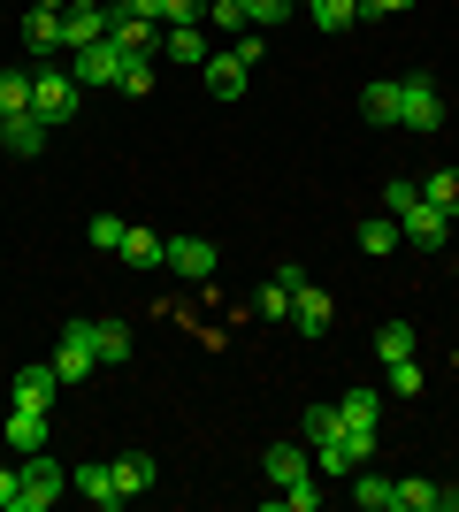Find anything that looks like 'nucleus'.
I'll return each mask as SVG.
<instances>
[{
  "instance_id": "nucleus-13",
  "label": "nucleus",
  "mask_w": 459,
  "mask_h": 512,
  "mask_svg": "<svg viewBox=\"0 0 459 512\" xmlns=\"http://www.w3.org/2000/svg\"><path fill=\"white\" fill-rule=\"evenodd\" d=\"M46 130H54V123H39V115H0V146L16 153V161H39V153H46Z\"/></svg>"
},
{
  "instance_id": "nucleus-14",
  "label": "nucleus",
  "mask_w": 459,
  "mask_h": 512,
  "mask_svg": "<svg viewBox=\"0 0 459 512\" xmlns=\"http://www.w3.org/2000/svg\"><path fill=\"white\" fill-rule=\"evenodd\" d=\"M329 321H337L329 291H314V283H306V291H291V329H299V337H329Z\"/></svg>"
},
{
  "instance_id": "nucleus-1",
  "label": "nucleus",
  "mask_w": 459,
  "mask_h": 512,
  "mask_svg": "<svg viewBox=\"0 0 459 512\" xmlns=\"http://www.w3.org/2000/svg\"><path fill=\"white\" fill-rule=\"evenodd\" d=\"M77 100H85V85H77L69 69H54V62L31 69V115H39V123H69Z\"/></svg>"
},
{
  "instance_id": "nucleus-37",
  "label": "nucleus",
  "mask_w": 459,
  "mask_h": 512,
  "mask_svg": "<svg viewBox=\"0 0 459 512\" xmlns=\"http://www.w3.org/2000/svg\"><path fill=\"white\" fill-rule=\"evenodd\" d=\"M414 199H421V184H414V176H398V184H383V214H406Z\"/></svg>"
},
{
  "instance_id": "nucleus-24",
  "label": "nucleus",
  "mask_w": 459,
  "mask_h": 512,
  "mask_svg": "<svg viewBox=\"0 0 459 512\" xmlns=\"http://www.w3.org/2000/svg\"><path fill=\"white\" fill-rule=\"evenodd\" d=\"M123 260H131V268H169V237H161V230H138V222H131Z\"/></svg>"
},
{
  "instance_id": "nucleus-40",
  "label": "nucleus",
  "mask_w": 459,
  "mask_h": 512,
  "mask_svg": "<svg viewBox=\"0 0 459 512\" xmlns=\"http://www.w3.org/2000/svg\"><path fill=\"white\" fill-rule=\"evenodd\" d=\"M276 505H291V512H314V505H322V490H314V482H299V490H284Z\"/></svg>"
},
{
  "instance_id": "nucleus-7",
  "label": "nucleus",
  "mask_w": 459,
  "mask_h": 512,
  "mask_svg": "<svg viewBox=\"0 0 459 512\" xmlns=\"http://www.w3.org/2000/svg\"><path fill=\"white\" fill-rule=\"evenodd\" d=\"M54 375H62V383H85V375H100V360H92V337H85V314L62 321V344H54Z\"/></svg>"
},
{
  "instance_id": "nucleus-21",
  "label": "nucleus",
  "mask_w": 459,
  "mask_h": 512,
  "mask_svg": "<svg viewBox=\"0 0 459 512\" xmlns=\"http://www.w3.org/2000/svg\"><path fill=\"white\" fill-rule=\"evenodd\" d=\"M391 497H398V482H391V474L352 467V505H360V512H391Z\"/></svg>"
},
{
  "instance_id": "nucleus-15",
  "label": "nucleus",
  "mask_w": 459,
  "mask_h": 512,
  "mask_svg": "<svg viewBox=\"0 0 459 512\" xmlns=\"http://www.w3.org/2000/svg\"><path fill=\"white\" fill-rule=\"evenodd\" d=\"M161 54L207 69V54H215V46H207V23H161Z\"/></svg>"
},
{
  "instance_id": "nucleus-17",
  "label": "nucleus",
  "mask_w": 459,
  "mask_h": 512,
  "mask_svg": "<svg viewBox=\"0 0 459 512\" xmlns=\"http://www.w3.org/2000/svg\"><path fill=\"white\" fill-rule=\"evenodd\" d=\"M69 490H85V497H92V505H100V512L131 505V490L115 482V467H77V474H69Z\"/></svg>"
},
{
  "instance_id": "nucleus-27",
  "label": "nucleus",
  "mask_w": 459,
  "mask_h": 512,
  "mask_svg": "<svg viewBox=\"0 0 459 512\" xmlns=\"http://www.w3.org/2000/svg\"><path fill=\"white\" fill-rule=\"evenodd\" d=\"M153 62H161V54H131V62H123V77H115V92H123V100H146L153 77H161Z\"/></svg>"
},
{
  "instance_id": "nucleus-2",
  "label": "nucleus",
  "mask_w": 459,
  "mask_h": 512,
  "mask_svg": "<svg viewBox=\"0 0 459 512\" xmlns=\"http://www.w3.org/2000/svg\"><path fill=\"white\" fill-rule=\"evenodd\" d=\"M398 123L406 130H444V85L437 77H398Z\"/></svg>"
},
{
  "instance_id": "nucleus-30",
  "label": "nucleus",
  "mask_w": 459,
  "mask_h": 512,
  "mask_svg": "<svg viewBox=\"0 0 459 512\" xmlns=\"http://www.w3.org/2000/svg\"><path fill=\"white\" fill-rule=\"evenodd\" d=\"M0 115H31V69H0Z\"/></svg>"
},
{
  "instance_id": "nucleus-6",
  "label": "nucleus",
  "mask_w": 459,
  "mask_h": 512,
  "mask_svg": "<svg viewBox=\"0 0 459 512\" xmlns=\"http://www.w3.org/2000/svg\"><path fill=\"white\" fill-rule=\"evenodd\" d=\"M398 237H406L414 253H437L444 237H452V214H444V207H429V199H414V207L398 214Z\"/></svg>"
},
{
  "instance_id": "nucleus-42",
  "label": "nucleus",
  "mask_w": 459,
  "mask_h": 512,
  "mask_svg": "<svg viewBox=\"0 0 459 512\" xmlns=\"http://www.w3.org/2000/svg\"><path fill=\"white\" fill-rule=\"evenodd\" d=\"M444 512H459V490H444Z\"/></svg>"
},
{
  "instance_id": "nucleus-4",
  "label": "nucleus",
  "mask_w": 459,
  "mask_h": 512,
  "mask_svg": "<svg viewBox=\"0 0 459 512\" xmlns=\"http://www.w3.org/2000/svg\"><path fill=\"white\" fill-rule=\"evenodd\" d=\"M62 490H69V467H54L46 451H23V497H16V512H46Z\"/></svg>"
},
{
  "instance_id": "nucleus-43",
  "label": "nucleus",
  "mask_w": 459,
  "mask_h": 512,
  "mask_svg": "<svg viewBox=\"0 0 459 512\" xmlns=\"http://www.w3.org/2000/svg\"><path fill=\"white\" fill-rule=\"evenodd\" d=\"M291 8H314V0H291Z\"/></svg>"
},
{
  "instance_id": "nucleus-16",
  "label": "nucleus",
  "mask_w": 459,
  "mask_h": 512,
  "mask_svg": "<svg viewBox=\"0 0 459 512\" xmlns=\"http://www.w3.org/2000/svg\"><path fill=\"white\" fill-rule=\"evenodd\" d=\"M92 39H108V8H62V54H85Z\"/></svg>"
},
{
  "instance_id": "nucleus-39",
  "label": "nucleus",
  "mask_w": 459,
  "mask_h": 512,
  "mask_svg": "<svg viewBox=\"0 0 459 512\" xmlns=\"http://www.w3.org/2000/svg\"><path fill=\"white\" fill-rule=\"evenodd\" d=\"M16 497H23V467H0V512H16Z\"/></svg>"
},
{
  "instance_id": "nucleus-9",
  "label": "nucleus",
  "mask_w": 459,
  "mask_h": 512,
  "mask_svg": "<svg viewBox=\"0 0 459 512\" xmlns=\"http://www.w3.org/2000/svg\"><path fill=\"white\" fill-rule=\"evenodd\" d=\"M23 46H31V62H54V54H62V8L31 0V8H23Z\"/></svg>"
},
{
  "instance_id": "nucleus-11",
  "label": "nucleus",
  "mask_w": 459,
  "mask_h": 512,
  "mask_svg": "<svg viewBox=\"0 0 459 512\" xmlns=\"http://www.w3.org/2000/svg\"><path fill=\"white\" fill-rule=\"evenodd\" d=\"M8 398H16V406H46V413H54V398H62V375H54V360H46V367H16Z\"/></svg>"
},
{
  "instance_id": "nucleus-8",
  "label": "nucleus",
  "mask_w": 459,
  "mask_h": 512,
  "mask_svg": "<svg viewBox=\"0 0 459 512\" xmlns=\"http://www.w3.org/2000/svg\"><path fill=\"white\" fill-rule=\"evenodd\" d=\"M261 467H268V482H276V490H299V482H314V451H306L299 436H284V444L261 451Z\"/></svg>"
},
{
  "instance_id": "nucleus-41",
  "label": "nucleus",
  "mask_w": 459,
  "mask_h": 512,
  "mask_svg": "<svg viewBox=\"0 0 459 512\" xmlns=\"http://www.w3.org/2000/svg\"><path fill=\"white\" fill-rule=\"evenodd\" d=\"M398 8H414V0H360V16H398Z\"/></svg>"
},
{
  "instance_id": "nucleus-33",
  "label": "nucleus",
  "mask_w": 459,
  "mask_h": 512,
  "mask_svg": "<svg viewBox=\"0 0 459 512\" xmlns=\"http://www.w3.org/2000/svg\"><path fill=\"white\" fill-rule=\"evenodd\" d=\"M207 31H222V39H245L253 23H245V0H215L207 8Z\"/></svg>"
},
{
  "instance_id": "nucleus-22",
  "label": "nucleus",
  "mask_w": 459,
  "mask_h": 512,
  "mask_svg": "<svg viewBox=\"0 0 459 512\" xmlns=\"http://www.w3.org/2000/svg\"><path fill=\"white\" fill-rule=\"evenodd\" d=\"M352 245H360V253H398V245H406V237H398V214H368V222H360V230H352Z\"/></svg>"
},
{
  "instance_id": "nucleus-23",
  "label": "nucleus",
  "mask_w": 459,
  "mask_h": 512,
  "mask_svg": "<svg viewBox=\"0 0 459 512\" xmlns=\"http://www.w3.org/2000/svg\"><path fill=\"white\" fill-rule=\"evenodd\" d=\"M8 444L16 451H46V406H8Z\"/></svg>"
},
{
  "instance_id": "nucleus-18",
  "label": "nucleus",
  "mask_w": 459,
  "mask_h": 512,
  "mask_svg": "<svg viewBox=\"0 0 459 512\" xmlns=\"http://www.w3.org/2000/svg\"><path fill=\"white\" fill-rule=\"evenodd\" d=\"M85 337H92V360H100V367L131 360V321H85Z\"/></svg>"
},
{
  "instance_id": "nucleus-34",
  "label": "nucleus",
  "mask_w": 459,
  "mask_h": 512,
  "mask_svg": "<svg viewBox=\"0 0 459 512\" xmlns=\"http://www.w3.org/2000/svg\"><path fill=\"white\" fill-rule=\"evenodd\" d=\"M306 16L322 23V31H352V23H360V0H314Z\"/></svg>"
},
{
  "instance_id": "nucleus-5",
  "label": "nucleus",
  "mask_w": 459,
  "mask_h": 512,
  "mask_svg": "<svg viewBox=\"0 0 459 512\" xmlns=\"http://www.w3.org/2000/svg\"><path fill=\"white\" fill-rule=\"evenodd\" d=\"M108 39L123 54H161V23H146L131 0H108Z\"/></svg>"
},
{
  "instance_id": "nucleus-29",
  "label": "nucleus",
  "mask_w": 459,
  "mask_h": 512,
  "mask_svg": "<svg viewBox=\"0 0 459 512\" xmlns=\"http://www.w3.org/2000/svg\"><path fill=\"white\" fill-rule=\"evenodd\" d=\"M291 436H299L306 451H322L329 436H337V406H306V413H299V428H291Z\"/></svg>"
},
{
  "instance_id": "nucleus-35",
  "label": "nucleus",
  "mask_w": 459,
  "mask_h": 512,
  "mask_svg": "<svg viewBox=\"0 0 459 512\" xmlns=\"http://www.w3.org/2000/svg\"><path fill=\"white\" fill-rule=\"evenodd\" d=\"M253 314H268V321H291V291H284L276 276H268L261 291H253Z\"/></svg>"
},
{
  "instance_id": "nucleus-25",
  "label": "nucleus",
  "mask_w": 459,
  "mask_h": 512,
  "mask_svg": "<svg viewBox=\"0 0 459 512\" xmlns=\"http://www.w3.org/2000/svg\"><path fill=\"white\" fill-rule=\"evenodd\" d=\"M391 512H444V490H437V482H421V474H406L398 497H391Z\"/></svg>"
},
{
  "instance_id": "nucleus-19",
  "label": "nucleus",
  "mask_w": 459,
  "mask_h": 512,
  "mask_svg": "<svg viewBox=\"0 0 459 512\" xmlns=\"http://www.w3.org/2000/svg\"><path fill=\"white\" fill-rule=\"evenodd\" d=\"M383 421V390L375 383H352L345 398H337V428H375Z\"/></svg>"
},
{
  "instance_id": "nucleus-10",
  "label": "nucleus",
  "mask_w": 459,
  "mask_h": 512,
  "mask_svg": "<svg viewBox=\"0 0 459 512\" xmlns=\"http://www.w3.org/2000/svg\"><path fill=\"white\" fill-rule=\"evenodd\" d=\"M245 85H253V62H245L238 46L207 54V92H215V100H245Z\"/></svg>"
},
{
  "instance_id": "nucleus-32",
  "label": "nucleus",
  "mask_w": 459,
  "mask_h": 512,
  "mask_svg": "<svg viewBox=\"0 0 459 512\" xmlns=\"http://www.w3.org/2000/svg\"><path fill=\"white\" fill-rule=\"evenodd\" d=\"M421 199H429V207H444V214L459 222V169H437L429 184H421Z\"/></svg>"
},
{
  "instance_id": "nucleus-20",
  "label": "nucleus",
  "mask_w": 459,
  "mask_h": 512,
  "mask_svg": "<svg viewBox=\"0 0 459 512\" xmlns=\"http://www.w3.org/2000/svg\"><path fill=\"white\" fill-rule=\"evenodd\" d=\"M414 352H421V337H414V321H375V360H383V367H398V360H414Z\"/></svg>"
},
{
  "instance_id": "nucleus-26",
  "label": "nucleus",
  "mask_w": 459,
  "mask_h": 512,
  "mask_svg": "<svg viewBox=\"0 0 459 512\" xmlns=\"http://www.w3.org/2000/svg\"><path fill=\"white\" fill-rule=\"evenodd\" d=\"M153 474H161V467H153V451H123V459H115V482H123L131 497L153 490Z\"/></svg>"
},
{
  "instance_id": "nucleus-31",
  "label": "nucleus",
  "mask_w": 459,
  "mask_h": 512,
  "mask_svg": "<svg viewBox=\"0 0 459 512\" xmlns=\"http://www.w3.org/2000/svg\"><path fill=\"white\" fill-rule=\"evenodd\" d=\"M85 237L100 245V253H123V237H131V222H123V214H92V222H85Z\"/></svg>"
},
{
  "instance_id": "nucleus-28",
  "label": "nucleus",
  "mask_w": 459,
  "mask_h": 512,
  "mask_svg": "<svg viewBox=\"0 0 459 512\" xmlns=\"http://www.w3.org/2000/svg\"><path fill=\"white\" fill-rule=\"evenodd\" d=\"M360 115H368V123H398V77H375V85L360 92Z\"/></svg>"
},
{
  "instance_id": "nucleus-36",
  "label": "nucleus",
  "mask_w": 459,
  "mask_h": 512,
  "mask_svg": "<svg viewBox=\"0 0 459 512\" xmlns=\"http://www.w3.org/2000/svg\"><path fill=\"white\" fill-rule=\"evenodd\" d=\"M284 16H291V0H245V23H253V31H276Z\"/></svg>"
},
{
  "instance_id": "nucleus-12",
  "label": "nucleus",
  "mask_w": 459,
  "mask_h": 512,
  "mask_svg": "<svg viewBox=\"0 0 459 512\" xmlns=\"http://www.w3.org/2000/svg\"><path fill=\"white\" fill-rule=\"evenodd\" d=\"M169 276L207 283L215 276V245H207V237H169Z\"/></svg>"
},
{
  "instance_id": "nucleus-3",
  "label": "nucleus",
  "mask_w": 459,
  "mask_h": 512,
  "mask_svg": "<svg viewBox=\"0 0 459 512\" xmlns=\"http://www.w3.org/2000/svg\"><path fill=\"white\" fill-rule=\"evenodd\" d=\"M123 62H131V54H123V46H115V39H92L85 54H69V77H77V85H85V92H115V77H123Z\"/></svg>"
},
{
  "instance_id": "nucleus-38",
  "label": "nucleus",
  "mask_w": 459,
  "mask_h": 512,
  "mask_svg": "<svg viewBox=\"0 0 459 512\" xmlns=\"http://www.w3.org/2000/svg\"><path fill=\"white\" fill-rule=\"evenodd\" d=\"M391 398H421V360H398L391 367Z\"/></svg>"
},
{
  "instance_id": "nucleus-44",
  "label": "nucleus",
  "mask_w": 459,
  "mask_h": 512,
  "mask_svg": "<svg viewBox=\"0 0 459 512\" xmlns=\"http://www.w3.org/2000/svg\"><path fill=\"white\" fill-rule=\"evenodd\" d=\"M0 23H8V16H0Z\"/></svg>"
}]
</instances>
